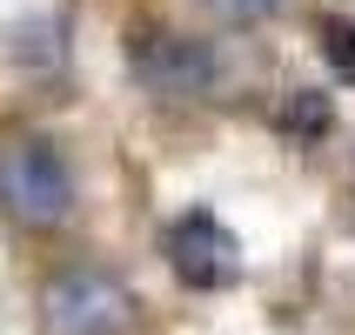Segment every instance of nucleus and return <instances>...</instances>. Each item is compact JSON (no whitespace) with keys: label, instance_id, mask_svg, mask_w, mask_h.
<instances>
[{"label":"nucleus","instance_id":"obj_3","mask_svg":"<svg viewBox=\"0 0 355 335\" xmlns=\"http://www.w3.org/2000/svg\"><path fill=\"white\" fill-rule=\"evenodd\" d=\"M135 80L161 101H201L221 80V60L188 34H141L135 40Z\"/></svg>","mask_w":355,"mask_h":335},{"label":"nucleus","instance_id":"obj_5","mask_svg":"<svg viewBox=\"0 0 355 335\" xmlns=\"http://www.w3.org/2000/svg\"><path fill=\"white\" fill-rule=\"evenodd\" d=\"M322 60L342 80H355V20H322Z\"/></svg>","mask_w":355,"mask_h":335},{"label":"nucleus","instance_id":"obj_7","mask_svg":"<svg viewBox=\"0 0 355 335\" xmlns=\"http://www.w3.org/2000/svg\"><path fill=\"white\" fill-rule=\"evenodd\" d=\"M208 7H215L221 20H235V27H255V20H268L282 7V0H208Z\"/></svg>","mask_w":355,"mask_h":335},{"label":"nucleus","instance_id":"obj_2","mask_svg":"<svg viewBox=\"0 0 355 335\" xmlns=\"http://www.w3.org/2000/svg\"><path fill=\"white\" fill-rule=\"evenodd\" d=\"M40 309H47V335H128V322H135V295L107 268H67V275H54Z\"/></svg>","mask_w":355,"mask_h":335},{"label":"nucleus","instance_id":"obj_1","mask_svg":"<svg viewBox=\"0 0 355 335\" xmlns=\"http://www.w3.org/2000/svg\"><path fill=\"white\" fill-rule=\"evenodd\" d=\"M0 215L27 221V228H60L74 215V168L54 141H14L0 148Z\"/></svg>","mask_w":355,"mask_h":335},{"label":"nucleus","instance_id":"obj_4","mask_svg":"<svg viewBox=\"0 0 355 335\" xmlns=\"http://www.w3.org/2000/svg\"><path fill=\"white\" fill-rule=\"evenodd\" d=\"M168 268H175L188 289H228V282L241 275V241H235V228L215 221L208 208L181 215L175 228H168Z\"/></svg>","mask_w":355,"mask_h":335},{"label":"nucleus","instance_id":"obj_6","mask_svg":"<svg viewBox=\"0 0 355 335\" xmlns=\"http://www.w3.org/2000/svg\"><path fill=\"white\" fill-rule=\"evenodd\" d=\"M288 128H295V135H322V128H329V101L302 87V94L288 101Z\"/></svg>","mask_w":355,"mask_h":335}]
</instances>
